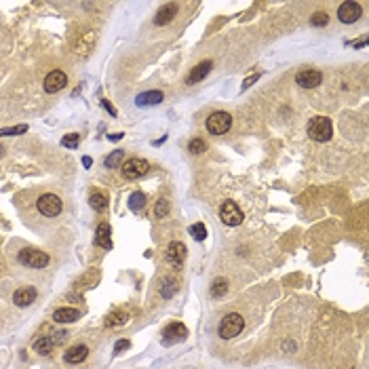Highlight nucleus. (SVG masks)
I'll return each mask as SVG.
<instances>
[{
    "label": "nucleus",
    "mask_w": 369,
    "mask_h": 369,
    "mask_svg": "<svg viewBox=\"0 0 369 369\" xmlns=\"http://www.w3.org/2000/svg\"><path fill=\"white\" fill-rule=\"evenodd\" d=\"M95 245L103 249H112V238H110V226L108 224H99L97 232H95Z\"/></svg>",
    "instance_id": "a211bd4d"
},
{
    "label": "nucleus",
    "mask_w": 369,
    "mask_h": 369,
    "mask_svg": "<svg viewBox=\"0 0 369 369\" xmlns=\"http://www.w3.org/2000/svg\"><path fill=\"white\" fill-rule=\"evenodd\" d=\"M327 21H329V15H327L325 11H316V13H312V17H310V24H312L314 28H323V26H327Z\"/></svg>",
    "instance_id": "393cba45"
},
{
    "label": "nucleus",
    "mask_w": 369,
    "mask_h": 369,
    "mask_svg": "<svg viewBox=\"0 0 369 369\" xmlns=\"http://www.w3.org/2000/svg\"><path fill=\"white\" fill-rule=\"evenodd\" d=\"M178 9H180V7L175 5V3H171V5H165L161 11L156 13V17H154V24H156V26H167V24L173 19V17H175V13H178Z\"/></svg>",
    "instance_id": "6ab92c4d"
},
{
    "label": "nucleus",
    "mask_w": 369,
    "mask_h": 369,
    "mask_svg": "<svg viewBox=\"0 0 369 369\" xmlns=\"http://www.w3.org/2000/svg\"><path fill=\"white\" fill-rule=\"evenodd\" d=\"M188 232L192 234V238L194 241H205V236H207V228H205V224H192L190 228H188Z\"/></svg>",
    "instance_id": "b1692460"
},
{
    "label": "nucleus",
    "mask_w": 369,
    "mask_h": 369,
    "mask_svg": "<svg viewBox=\"0 0 369 369\" xmlns=\"http://www.w3.org/2000/svg\"><path fill=\"white\" fill-rule=\"evenodd\" d=\"M226 289H228L226 280H224V278H220V280H215V283H213V287H211V295H213V297L224 295V293H226Z\"/></svg>",
    "instance_id": "7c9ffc66"
},
{
    "label": "nucleus",
    "mask_w": 369,
    "mask_h": 369,
    "mask_svg": "<svg viewBox=\"0 0 369 369\" xmlns=\"http://www.w3.org/2000/svg\"><path fill=\"white\" fill-rule=\"evenodd\" d=\"M295 82L304 86V89H314V86H319L323 82V74L319 70H302V72H297Z\"/></svg>",
    "instance_id": "9d476101"
},
{
    "label": "nucleus",
    "mask_w": 369,
    "mask_h": 369,
    "mask_svg": "<svg viewBox=\"0 0 369 369\" xmlns=\"http://www.w3.org/2000/svg\"><path fill=\"white\" fill-rule=\"evenodd\" d=\"M161 101H163V93L161 91H148V93H142L135 99V103L142 105V108H146V105H156Z\"/></svg>",
    "instance_id": "aec40b11"
},
{
    "label": "nucleus",
    "mask_w": 369,
    "mask_h": 369,
    "mask_svg": "<svg viewBox=\"0 0 369 369\" xmlns=\"http://www.w3.org/2000/svg\"><path fill=\"white\" fill-rule=\"evenodd\" d=\"M80 319V312L76 308H57L53 312V321L55 323H76Z\"/></svg>",
    "instance_id": "2eb2a0df"
},
{
    "label": "nucleus",
    "mask_w": 369,
    "mask_h": 369,
    "mask_svg": "<svg viewBox=\"0 0 369 369\" xmlns=\"http://www.w3.org/2000/svg\"><path fill=\"white\" fill-rule=\"evenodd\" d=\"M36 295H38V291L34 287H21V289H17L13 293V302H15V306H19V308H28L34 300H36Z\"/></svg>",
    "instance_id": "4468645a"
},
{
    "label": "nucleus",
    "mask_w": 369,
    "mask_h": 369,
    "mask_svg": "<svg viewBox=\"0 0 369 369\" xmlns=\"http://www.w3.org/2000/svg\"><path fill=\"white\" fill-rule=\"evenodd\" d=\"M57 338H53V336H42V338H38L36 342H34L32 346H34V350H36L38 355H49L51 353V348L53 346H57L63 338H66V333H55Z\"/></svg>",
    "instance_id": "ddd939ff"
},
{
    "label": "nucleus",
    "mask_w": 369,
    "mask_h": 369,
    "mask_svg": "<svg viewBox=\"0 0 369 369\" xmlns=\"http://www.w3.org/2000/svg\"><path fill=\"white\" fill-rule=\"evenodd\" d=\"M127 321H129V314L125 310H118V312L108 314V319H105V327H122Z\"/></svg>",
    "instance_id": "412c9836"
},
{
    "label": "nucleus",
    "mask_w": 369,
    "mask_h": 369,
    "mask_svg": "<svg viewBox=\"0 0 369 369\" xmlns=\"http://www.w3.org/2000/svg\"><path fill=\"white\" fill-rule=\"evenodd\" d=\"M163 344H178V342H184L186 336H188V329L186 325L182 323H171L165 331H163Z\"/></svg>",
    "instance_id": "9b49d317"
},
{
    "label": "nucleus",
    "mask_w": 369,
    "mask_h": 369,
    "mask_svg": "<svg viewBox=\"0 0 369 369\" xmlns=\"http://www.w3.org/2000/svg\"><path fill=\"white\" fill-rule=\"evenodd\" d=\"M175 291H178V287H175V280H173V278H165L163 283H161V295H163V297H171Z\"/></svg>",
    "instance_id": "a878e982"
},
{
    "label": "nucleus",
    "mask_w": 369,
    "mask_h": 369,
    "mask_svg": "<svg viewBox=\"0 0 369 369\" xmlns=\"http://www.w3.org/2000/svg\"><path fill=\"white\" fill-rule=\"evenodd\" d=\"M89 205H91L95 211H103L105 207H108V197L101 194V192H93L91 199H89Z\"/></svg>",
    "instance_id": "4be33fe9"
},
{
    "label": "nucleus",
    "mask_w": 369,
    "mask_h": 369,
    "mask_svg": "<svg viewBox=\"0 0 369 369\" xmlns=\"http://www.w3.org/2000/svg\"><path fill=\"white\" fill-rule=\"evenodd\" d=\"M154 215L156 218H167L169 215V201L167 199H158V203L154 207Z\"/></svg>",
    "instance_id": "bb28decb"
},
{
    "label": "nucleus",
    "mask_w": 369,
    "mask_h": 369,
    "mask_svg": "<svg viewBox=\"0 0 369 369\" xmlns=\"http://www.w3.org/2000/svg\"><path fill=\"white\" fill-rule=\"evenodd\" d=\"M220 218L226 226H238L243 222V211L236 207V203L232 201H226L220 209Z\"/></svg>",
    "instance_id": "0eeeda50"
},
{
    "label": "nucleus",
    "mask_w": 369,
    "mask_h": 369,
    "mask_svg": "<svg viewBox=\"0 0 369 369\" xmlns=\"http://www.w3.org/2000/svg\"><path fill=\"white\" fill-rule=\"evenodd\" d=\"M82 165L89 167V165H91V158H89V156H84V158H82Z\"/></svg>",
    "instance_id": "c9c22d12"
},
{
    "label": "nucleus",
    "mask_w": 369,
    "mask_h": 369,
    "mask_svg": "<svg viewBox=\"0 0 369 369\" xmlns=\"http://www.w3.org/2000/svg\"><path fill=\"white\" fill-rule=\"evenodd\" d=\"M101 105H103V108H105V110H108V112L114 116V108H112V105L108 103V99H101Z\"/></svg>",
    "instance_id": "f704fd0d"
},
{
    "label": "nucleus",
    "mask_w": 369,
    "mask_h": 369,
    "mask_svg": "<svg viewBox=\"0 0 369 369\" xmlns=\"http://www.w3.org/2000/svg\"><path fill=\"white\" fill-rule=\"evenodd\" d=\"M66 84H68L66 72H61V70H53V72L47 74V78H45V91L47 93H57V91L66 89Z\"/></svg>",
    "instance_id": "1a4fd4ad"
},
{
    "label": "nucleus",
    "mask_w": 369,
    "mask_h": 369,
    "mask_svg": "<svg viewBox=\"0 0 369 369\" xmlns=\"http://www.w3.org/2000/svg\"><path fill=\"white\" fill-rule=\"evenodd\" d=\"M129 346H131V342H129V340H120V342H116L114 350H116V353H120V350H127Z\"/></svg>",
    "instance_id": "473e14b6"
},
{
    "label": "nucleus",
    "mask_w": 369,
    "mask_h": 369,
    "mask_svg": "<svg viewBox=\"0 0 369 369\" xmlns=\"http://www.w3.org/2000/svg\"><path fill=\"white\" fill-rule=\"evenodd\" d=\"M36 207H38V211L45 218H57L61 213V201L55 194H42L36 201Z\"/></svg>",
    "instance_id": "423d86ee"
},
{
    "label": "nucleus",
    "mask_w": 369,
    "mask_h": 369,
    "mask_svg": "<svg viewBox=\"0 0 369 369\" xmlns=\"http://www.w3.org/2000/svg\"><path fill=\"white\" fill-rule=\"evenodd\" d=\"M144 205H146V194H144V192H133L131 199H129L131 211H142Z\"/></svg>",
    "instance_id": "5701e85b"
},
{
    "label": "nucleus",
    "mask_w": 369,
    "mask_h": 369,
    "mask_svg": "<svg viewBox=\"0 0 369 369\" xmlns=\"http://www.w3.org/2000/svg\"><path fill=\"white\" fill-rule=\"evenodd\" d=\"M120 137H122V133H118V135H110L112 142H116V139H120Z\"/></svg>",
    "instance_id": "e433bc0d"
},
{
    "label": "nucleus",
    "mask_w": 369,
    "mask_h": 369,
    "mask_svg": "<svg viewBox=\"0 0 369 369\" xmlns=\"http://www.w3.org/2000/svg\"><path fill=\"white\" fill-rule=\"evenodd\" d=\"M232 127V116L228 112H213L207 118V131L213 135H224Z\"/></svg>",
    "instance_id": "20e7f679"
},
{
    "label": "nucleus",
    "mask_w": 369,
    "mask_h": 369,
    "mask_svg": "<svg viewBox=\"0 0 369 369\" xmlns=\"http://www.w3.org/2000/svg\"><path fill=\"white\" fill-rule=\"evenodd\" d=\"M333 135V125L327 116H314L308 122V137L314 142H329Z\"/></svg>",
    "instance_id": "f257e3e1"
},
{
    "label": "nucleus",
    "mask_w": 369,
    "mask_h": 369,
    "mask_svg": "<svg viewBox=\"0 0 369 369\" xmlns=\"http://www.w3.org/2000/svg\"><path fill=\"white\" fill-rule=\"evenodd\" d=\"M17 259H19L21 266L26 268H34V270H40L45 268L47 264H49V255L40 249H32V247H26L19 251V255H17Z\"/></svg>",
    "instance_id": "7ed1b4c3"
},
{
    "label": "nucleus",
    "mask_w": 369,
    "mask_h": 369,
    "mask_svg": "<svg viewBox=\"0 0 369 369\" xmlns=\"http://www.w3.org/2000/svg\"><path fill=\"white\" fill-rule=\"evenodd\" d=\"M211 66H213V63L207 59V61H201L199 66L192 68V72L188 74V84H197V82H201V80L211 72Z\"/></svg>",
    "instance_id": "dca6fc26"
},
{
    "label": "nucleus",
    "mask_w": 369,
    "mask_h": 369,
    "mask_svg": "<svg viewBox=\"0 0 369 369\" xmlns=\"http://www.w3.org/2000/svg\"><path fill=\"white\" fill-rule=\"evenodd\" d=\"M86 355H89V348H86L84 344H76V346H72L66 353V363H72V365H78V363H82L84 359H86Z\"/></svg>",
    "instance_id": "f3484780"
},
{
    "label": "nucleus",
    "mask_w": 369,
    "mask_h": 369,
    "mask_svg": "<svg viewBox=\"0 0 369 369\" xmlns=\"http://www.w3.org/2000/svg\"><path fill=\"white\" fill-rule=\"evenodd\" d=\"M120 161H122V150H114L108 158H105V167L114 169V167H118V165H120Z\"/></svg>",
    "instance_id": "cd10ccee"
},
{
    "label": "nucleus",
    "mask_w": 369,
    "mask_h": 369,
    "mask_svg": "<svg viewBox=\"0 0 369 369\" xmlns=\"http://www.w3.org/2000/svg\"><path fill=\"white\" fill-rule=\"evenodd\" d=\"M257 78H259V74H255V76H249L247 80H245V82H243V89H249V86H251V84H253V82H255Z\"/></svg>",
    "instance_id": "72a5a7b5"
},
{
    "label": "nucleus",
    "mask_w": 369,
    "mask_h": 369,
    "mask_svg": "<svg viewBox=\"0 0 369 369\" xmlns=\"http://www.w3.org/2000/svg\"><path fill=\"white\" fill-rule=\"evenodd\" d=\"M243 327H245L243 316L238 312H230V314H226L222 319V323H220V336L224 340H232L243 331Z\"/></svg>",
    "instance_id": "f03ea898"
},
{
    "label": "nucleus",
    "mask_w": 369,
    "mask_h": 369,
    "mask_svg": "<svg viewBox=\"0 0 369 369\" xmlns=\"http://www.w3.org/2000/svg\"><path fill=\"white\" fill-rule=\"evenodd\" d=\"M167 259H169V264H173L175 268H180L184 264V259H186V245L180 243V241H173L169 245V249H167Z\"/></svg>",
    "instance_id": "f8f14e48"
},
{
    "label": "nucleus",
    "mask_w": 369,
    "mask_h": 369,
    "mask_svg": "<svg viewBox=\"0 0 369 369\" xmlns=\"http://www.w3.org/2000/svg\"><path fill=\"white\" fill-rule=\"evenodd\" d=\"M28 131V125H19V127H9V129H0V137H7V135H21Z\"/></svg>",
    "instance_id": "c756f323"
},
{
    "label": "nucleus",
    "mask_w": 369,
    "mask_h": 369,
    "mask_svg": "<svg viewBox=\"0 0 369 369\" xmlns=\"http://www.w3.org/2000/svg\"><path fill=\"white\" fill-rule=\"evenodd\" d=\"M3 154H5V148H3V146H0V156H3Z\"/></svg>",
    "instance_id": "4c0bfd02"
},
{
    "label": "nucleus",
    "mask_w": 369,
    "mask_h": 369,
    "mask_svg": "<svg viewBox=\"0 0 369 369\" xmlns=\"http://www.w3.org/2000/svg\"><path fill=\"white\" fill-rule=\"evenodd\" d=\"M78 142H80V135H78V133H70V135H66V137L61 139V144H63L66 148H76Z\"/></svg>",
    "instance_id": "2f4dec72"
},
{
    "label": "nucleus",
    "mask_w": 369,
    "mask_h": 369,
    "mask_svg": "<svg viewBox=\"0 0 369 369\" xmlns=\"http://www.w3.org/2000/svg\"><path fill=\"white\" fill-rule=\"evenodd\" d=\"M120 169H122V175H125L127 180H139L150 171V163L146 158H129Z\"/></svg>",
    "instance_id": "39448f33"
},
{
    "label": "nucleus",
    "mask_w": 369,
    "mask_h": 369,
    "mask_svg": "<svg viewBox=\"0 0 369 369\" xmlns=\"http://www.w3.org/2000/svg\"><path fill=\"white\" fill-rule=\"evenodd\" d=\"M205 148H207V144L203 142L201 137H194V139L190 142V146H188V150H190L192 154H201V152H205Z\"/></svg>",
    "instance_id": "c85d7f7f"
},
{
    "label": "nucleus",
    "mask_w": 369,
    "mask_h": 369,
    "mask_svg": "<svg viewBox=\"0 0 369 369\" xmlns=\"http://www.w3.org/2000/svg\"><path fill=\"white\" fill-rule=\"evenodd\" d=\"M359 17H361V5H359V3L348 0V3H342V5H340V9H338V19H340L342 24H355Z\"/></svg>",
    "instance_id": "6e6552de"
}]
</instances>
